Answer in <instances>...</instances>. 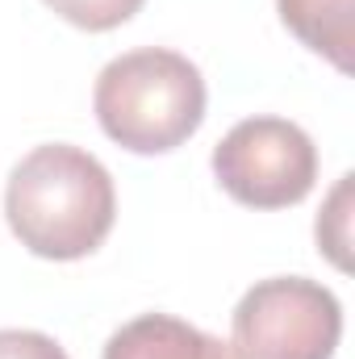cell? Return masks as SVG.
Instances as JSON below:
<instances>
[{"mask_svg":"<svg viewBox=\"0 0 355 359\" xmlns=\"http://www.w3.org/2000/svg\"><path fill=\"white\" fill-rule=\"evenodd\" d=\"M4 217L25 251L42 259H84L113 230V176L80 147H34L8 176Z\"/></svg>","mask_w":355,"mask_h":359,"instance_id":"obj_1","label":"cell"},{"mask_svg":"<svg viewBox=\"0 0 355 359\" xmlns=\"http://www.w3.org/2000/svg\"><path fill=\"white\" fill-rule=\"evenodd\" d=\"M92 109L100 130L134 151V155H163L188 142L205 121V80L196 63L176 50L142 46L117 55L92 92Z\"/></svg>","mask_w":355,"mask_h":359,"instance_id":"obj_2","label":"cell"},{"mask_svg":"<svg viewBox=\"0 0 355 359\" xmlns=\"http://www.w3.org/2000/svg\"><path fill=\"white\" fill-rule=\"evenodd\" d=\"M230 330L239 359H330L343 339V309L318 280L276 276L243 292Z\"/></svg>","mask_w":355,"mask_h":359,"instance_id":"obj_3","label":"cell"},{"mask_svg":"<svg viewBox=\"0 0 355 359\" xmlns=\"http://www.w3.org/2000/svg\"><path fill=\"white\" fill-rule=\"evenodd\" d=\"M217 184L251 209H288L309 196L318 151L309 134L284 117H247L213 147Z\"/></svg>","mask_w":355,"mask_h":359,"instance_id":"obj_4","label":"cell"},{"mask_svg":"<svg viewBox=\"0 0 355 359\" xmlns=\"http://www.w3.org/2000/svg\"><path fill=\"white\" fill-rule=\"evenodd\" d=\"M105 359H239L222 339L180 322L172 313H142L126 322L109 343Z\"/></svg>","mask_w":355,"mask_h":359,"instance_id":"obj_5","label":"cell"},{"mask_svg":"<svg viewBox=\"0 0 355 359\" xmlns=\"http://www.w3.org/2000/svg\"><path fill=\"white\" fill-rule=\"evenodd\" d=\"M351 4L355 0H276L280 21L339 72H351Z\"/></svg>","mask_w":355,"mask_h":359,"instance_id":"obj_6","label":"cell"},{"mask_svg":"<svg viewBox=\"0 0 355 359\" xmlns=\"http://www.w3.org/2000/svg\"><path fill=\"white\" fill-rule=\"evenodd\" d=\"M63 21H72V25H80V29H92V34H100V29H117V25H126L138 8H142V0H46Z\"/></svg>","mask_w":355,"mask_h":359,"instance_id":"obj_7","label":"cell"},{"mask_svg":"<svg viewBox=\"0 0 355 359\" xmlns=\"http://www.w3.org/2000/svg\"><path fill=\"white\" fill-rule=\"evenodd\" d=\"M347 201H351V176L339 180V188H335L326 213L318 217V247H326V255H330L339 268H347V222H351Z\"/></svg>","mask_w":355,"mask_h":359,"instance_id":"obj_8","label":"cell"},{"mask_svg":"<svg viewBox=\"0 0 355 359\" xmlns=\"http://www.w3.org/2000/svg\"><path fill=\"white\" fill-rule=\"evenodd\" d=\"M0 359H67V351L38 330H0Z\"/></svg>","mask_w":355,"mask_h":359,"instance_id":"obj_9","label":"cell"}]
</instances>
